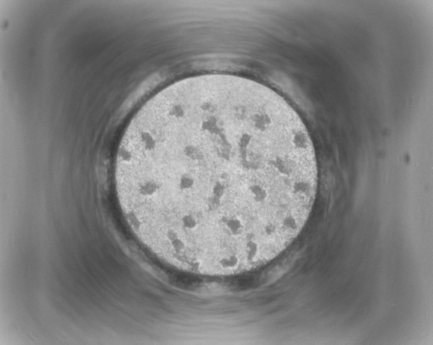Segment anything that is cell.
Instances as JSON below:
<instances>
[{"label":"cell","instance_id":"obj_1","mask_svg":"<svg viewBox=\"0 0 433 345\" xmlns=\"http://www.w3.org/2000/svg\"><path fill=\"white\" fill-rule=\"evenodd\" d=\"M121 175L157 235L203 256L261 251L295 235L318 183L295 110L267 92L226 88L185 94L142 123Z\"/></svg>","mask_w":433,"mask_h":345}]
</instances>
